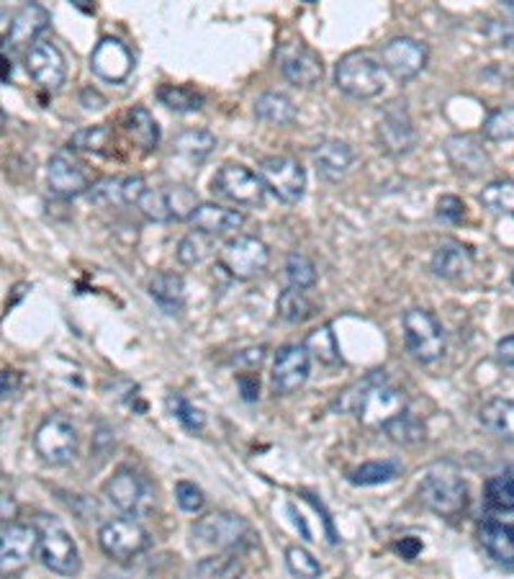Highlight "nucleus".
Masks as SVG:
<instances>
[{
  "label": "nucleus",
  "instance_id": "obj_1",
  "mask_svg": "<svg viewBox=\"0 0 514 579\" xmlns=\"http://www.w3.org/2000/svg\"><path fill=\"white\" fill-rule=\"evenodd\" d=\"M409 410V397L402 389L391 386L383 378H368L360 386V395L355 397L353 412L360 420V425L370 427V431H383L386 425L394 423L396 418H402Z\"/></svg>",
  "mask_w": 514,
  "mask_h": 579
},
{
  "label": "nucleus",
  "instance_id": "obj_2",
  "mask_svg": "<svg viewBox=\"0 0 514 579\" xmlns=\"http://www.w3.org/2000/svg\"><path fill=\"white\" fill-rule=\"evenodd\" d=\"M34 526L39 531L41 564L60 577H75L81 571V552H77L73 533L62 526L60 518L47 512L37 515Z\"/></svg>",
  "mask_w": 514,
  "mask_h": 579
},
{
  "label": "nucleus",
  "instance_id": "obj_3",
  "mask_svg": "<svg viewBox=\"0 0 514 579\" xmlns=\"http://www.w3.org/2000/svg\"><path fill=\"white\" fill-rule=\"evenodd\" d=\"M334 85L355 101H370L386 88V70L368 52H350L334 64Z\"/></svg>",
  "mask_w": 514,
  "mask_h": 579
},
{
  "label": "nucleus",
  "instance_id": "obj_4",
  "mask_svg": "<svg viewBox=\"0 0 514 579\" xmlns=\"http://www.w3.org/2000/svg\"><path fill=\"white\" fill-rule=\"evenodd\" d=\"M193 541L201 543V546L217 548V552L234 554L253 546L255 531L242 515L211 512L204 515L201 520H196V526H193Z\"/></svg>",
  "mask_w": 514,
  "mask_h": 579
},
{
  "label": "nucleus",
  "instance_id": "obj_5",
  "mask_svg": "<svg viewBox=\"0 0 514 579\" xmlns=\"http://www.w3.org/2000/svg\"><path fill=\"white\" fill-rule=\"evenodd\" d=\"M406 353L419 363H435L445 353V330L430 310H406L402 317Z\"/></svg>",
  "mask_w": 514,
  "mask_h": 579
},
{
  "label": "nucleus",
  "instance_id": "obj_6",
  "mask_svg": "<svg viewBox=\"0 0 514 579\" xmlns=\"http://www.w3.org/2000/svg\"><path fill=\"white\" fill-rule=\"evenodd\" d=\"M419 499L427 510H432L440 518H458L468 505L466 482L453 471H432L419 484Z\"/></svg>",
  "mask_w": 514,
  "mask_h": 579
},
{
  "label": "nucleus",
  "instance_id": "obj_7",
  "mask_svg": "<svg viewBox=\"0 0 514 579\" xmlns=\"http://www.w3.org/2000/svg\"><path fill=\"white\" fill-rule=\"evenodd\" d=\"M257 176L262 178L266 189L273 193L278 202L296 204L304 198L306 170L296 157H289V155L262 157L260 166H257Z\"/></svg>",
  "mask_w": 514,
  "mask_h": 579
},
{
  "label": "nucleus",
  "instance_id": "obj_8",
  "mask_svg": "<svg viewBox=\"0 0 514 579\" xmlns=\"http://www.w3.org/2000/svg\"><path fill=\"white\" fill-rule=\"evenodd\" d=\"M270 263V248L253 234H237L227 240L224 248L219 250V266L237 281H249L260 276Z\"/></svg>",
  "mask_w": 514,
  "mask_h": 579
},
{
  "label": "nucleus",
  "instance_id": "obj_9",
  "mask_svg": "<svg viewBox=\"0 0 514 579\" xmlns=\"http://www.w3.org/2000/svg\"><path fill=\"white\" fill-rule=\"evenodd\" d=\"M211 191L224 198V202L253 209V206L262 204L268 189L255 170L240 166V162H227V166H221L217 176L211 178Z\"/></svg>",
  "mask_w": 514,
  "mask_h": 579
},
{
  "label": "nucleus",
  "instance_id": "obj_10",
  "mask_svg": "<svg viewBox=\"0 0 514 579\" xmlns=\"http://www.w3.org/2000/svg\"><path fill=\"white\" fill-rule=\"evenodd\" d=\"M98 543H101L106 556L117 562H128L134 556L145 554L152 546V539H149L147 528L139 520L126 515V518L106 520L101 531H98Z\"/></svg>",
  "mask_w": 514,
  "mask_h": 579
},
{
  "label": "nucleus",
  "instance_id": "obj_11",
  "mask_svg": "<svg viewBox=\"0 0 514 579\" xmlns=\"http://www.w3.org/2000/svg\"><path fill=\"white\" fill-rule=\"evenodd\" d=\"M34 448L39 459L49 467H64L77 456V431L62 414L41 420V425L34 433Z\"/></svg>",
  "mask_w": 514,
  "mask_h": 579
},
{
  "label": "nucleus",
  "instance_id": "obj_12",
  "mask_svg": "<svg viewBox=\"0 0 514 579\" xmlns=\"http://www.w3.org/2000/svg\"><path fill=\"white\" fill-rule=\"evenodd\" d=\"M39 552V531L28 523H3L0 531V571L3 579L21 575Z\"/></svg>",
  "mask_w": 514,
  "mask_h": 579
},
{
  "label": "nucleus",
  "instance_id": "obj_13",
  "mask_svg": "<svg viewBox=\"0 0 514 579\" xmlns=\"http://www.w3.org/2000/svg\"><path fill=\"white\" fill-rule=\"evenodd\" d=\"M430 47L412 37H394L381 47V68L399 83H409L427 68Z\"/></svg>",
  "mask_w": 514,
  "mask_h": 579
},
{
  "label": "nucleus",
  "instance_id": "obj_14",
  "mask_svg": "<svg viewBox=\"0 0 514 579\" xmlns=\"http://www.w3.org/2000/svg\"><path fill=\"white\" fill-rule=\"evenodd\" d=\"M278 68H281L285 81L296 85V88H314L325 77L321 57L309 45H304L302 39L283 41L278 47Z\"/></svg>",
  "mask_w": 514,
  "mask_h": 579
},
{
  "label": "nucleus",
  "instance_id": "obj_15",
  "mask_svg": "<svg viewBox=\"0 0 514 579\" xmlns=\"http://www.w3.org/2000/svg\"><path fill=\"white\" fill-rule=\"evenodd\" d=\"M378 145L389 155H406L417 147V129L404 101H391L383 106L376 126Z\"/></svg>",
  "mask_w": 514,
  "mask_h": 579
},
{
  "label": "nucleus",
  "instance_id": "obj_16",
  "mask_svg": "<svg viewBox=\"0 0 514 579\" xmlns=\"http://www.w3.org/2000/svg\"><path fill=\"white\" fill-rule=\"evenodd\" d=\"M26 73L41 91L57 93L68 81V60L54 41L41 39L26 52Z\"/></svg>",
  "mask_w": 514,
  "mask_h": 579
},
{
  "label": "nucleus",
  "instance_id": "obj_17",
  "mask_svg": "<svg viewBox=\"0 0 514 579\" xmlns=\"http://www.w3.org/2000/svg\"><path fill=\"white\" fill-rule=\"evenodd\" d=\"M478 541L499 567L514 571V510L487 512L478 526Z\"/></svg>",
  "mask_w": 514,
  "mask_h": 579
},
{
  "label": "nucleus",
  "instance_id": "obj_18",
  "mask_svg": "<svg viewBox=\"0 0 514 579\" xmlns=\"http://www.w3.org/2000/svg\"><path fill=\"white\" fill-rule=\"evenodd\" d=\"M311 374V355L304 346H283L276 353L273 374H270V386L276 395H294L302 389L306 378Z\"/></svg>",
  "mask_w": 514,
  "mask_h": 579
},
{
  "label": "nucleus",
  "instance_id": "obj_19",
  "mask_svg": "<svg viewBox=\"0 0 514 579\" xmlns=\"http://www.w3.org/2000/svg\"><path fill=\"white\" fill-rule=\"evenodd\" d=\"M103 495L124 515H139L149 503V484L134 469H119L103 484Z\"/></svg>",
  "mask_w": 514,
  "mask_h": 579
},
{
  "label": "nucleus",
  "instance_id": "obj_20",
  "mask_svg": "<svg viewBox=\"0 0 514 579\" xmlns=\"http://www.w3.org/2000/svg\"><path fill=\"white\" fill-rule=\"evenodd\" d=\"M90 70L106 83H124L134 70V55L117 37H103L90 52Z\"/></svg>",
  "mask_w": 514,
  "mask_h": 579
},
{
  "label": "nucleus",
  "instance_id": "obj_21",
  "mask_svg": "<svg viewBox=\"0 0 514 579\" xmlns=\"http://www.w3.org/2000/svg\"><path fill=\"white\" fill-rule=\"evenodd\" d=\"M442 149H445L450 166L463 176L476 178L484 176L491 168V157L487 153V147H484L481 137H476V134H453V137L445 140Z\"/></svg>",
  "mask_w": 514,
  "mask_h": 579
},
{
  "label": "nucleus",
  "instance_id": "obj_22",
  "mask_svg": "<svg viewBox=\"0 0 514 579\" xmlns=\"http://www.w3.org/2000/svg\"><path fill=\"white\" fill-rule=\"evenodd\" d=\"M47 185L57 198H75L90 189V178L75 157L57 153L47 162Z\"/></svg>",
  "mask_w": 514,
  "mask_h": 579
},
{
  "label": "nucleus",
  "instance_id": "obj_23",
  "mask_svg": "<svg viewBox=\"0 0 514 579\" xmlns=\"http://www.w3.org/2000/svg\"><path fill=\"white\" fill-rule=\"evenodd\" d=\"M49 21H52V16H49V11L45 9V5L26 3L24 9L13 16L11 28L5 32V52H9V47L26 49L28 52V49L39 41V34L47 32Z\"/></svg>",
  "mask_w": 514,
  "mask_h": 579
},
{
  "label": "nucleus",
  "instance_id": "obj_24",
  "mask_svg": "<svg viewBox=\"0 0 514 579\" xmlns=\"http://www.w3.org/2000/svg\"><path fill=\"white\" fill-rule=\"evenodd\" d=\"M311 160L317 173L325 181L334 183L350 173V168L355 162V149L342 140H325L311 149Z\"/></svg>",
  "mask_w": 514,
  "mask_h": 579
},
{
  "label": "nucleus",
  "instance_id": "obj_25",
  "mask_svg": "<svg viewBox=\"0 0 514 579\" xmlns=\"http://www.w3.org/2000/svg\"><path fill=\"white\" fill-rule=\"evenodd\" d=\"M188 221L196 232L209 234V238H221V234L240 230V227L245 225V214L237 209H227V206L221 204L204 202L198 204V209L191 214Z\"/></svg>",
  "mask_w": 514,
  "mask_h": 579
},
{
  "label": "nucleus",
  "instance_id": "obj_26",
  "mask_svg": "<svg viewBox=\"0 0 514 579\" xmlns=\"http://www.w3.org/2000/svg\"><path fill=\"white\" fill-rule=\"evenodd\" d=\"M430 268L435 276L448 278V281L466 276L468 270L474 268V250L458 240H445L435 250Z\"/></svg>",
  "mask_w": 514,
  "mask_h": 579
},
{
  "label": "nucleus",
  "instance_id": "obj_27",
  "mask_svg": "<svg viewBox=\"0 0 514 579\" xmlns=\"http://www.w3.org/2000/svg\"><path fill=\"white\" fill-rule=\"evenodd\" d=\"M149 297L166 314H178L185 304V281L175 270H160L149 281Z\"/></svg>",
  "mask_w": 514,
  "mask_h": 579
},
{
  "label": "nucleus",
  "instance_id": "obj_28",
  "mask_svg": "<svg viewBox=\"0 0 514 579\" xmlns=\"http://www.w3.org/2000/svg\"><path fill=\"white\" fill-rule=\"evenodd\" d=\"M255 117L260 119L262 124L289 126L296 121L298 109H296V104L291 101L289 96H285V93L268 91V93H260V96L255 98Z\"/></svg>",
  "mask_w": 514,
  "mask_h": 579
},
{
  "label": "nucleus",
  "instance_id": "obj_29",
  "mask_svg": "<svg viewBox=\"0 0 514 579\" xmlns=\"http://www.w3.org/2000/svg\"><path fill=\"white\" fill-rule=\"evenodd\" d=\"M124 129L128 140H132L142 153H152V149L160 145V126H157L155 117L145 106H134V109L126 111Z\"/></svg>",
  "mask_w": 514,
  "mask_h": 579
},
{
  "label": "nucleus",
  "instance_id": "obj_30",
  "mask_svg": "<svg viewBox=\"0 0 514 579\" xmlns=\"http://www.w3.org/2000/svg\"><path fill=\"white\" fill-rule=\"evenodd\" d=\"M478 420L491 435L506 443H514V399H489L478 412Z\"/></svg>",
  "mask_w": 514,
  "mask_h": 579
},
{
  "label": "nucleus",
  "instance_id": "obj_31",
  "mask_svg": "<svg viewBox=\"0 0 514 579\" xmlns=\"http://www.w3.org/2000/svg\"><path fill=\"white\" fill-rule=\"evenodd\" d=\"M478 202L497 217H512L514 219V181L512 178H497L484 185V191L478 193Z\"/></svg>",
  "mask_w": 514,
  "mask_h": 579
},
{
  "label": "nucleus",
  "instance_id": "obj_32",
  "mask_svg": "<svg viewBox=\"0 0 514 579\" xmlns=\"http://www.w3.org/2000/svg\"><path fill=\"white\" fill-rule=\"evenodd\" d=\"M484 499H487V512L514 510V467H506L489 479Z\"/></svg>",
  "mask_w": 514,
  "mask_h": 579
},
{
  "label": "nucleus",
  "instance_id": "obj_33",
  "mask_svg": "<svg viewBox=\"0 0 514 579\" xmlns=\"http://www.w3.org/2000/svg\"><path fill=\"white\" fill-rule=\"evenodd\" d=\"M402 471H404L402 461L383 459V461L363 463V467L350 471L347 479L355 484V487H376V484H386L391 482V479H396Z\"/></svg>",
  "mask_w": 514,
  "mask_h": 579
},
{
  "label": "nucleus",
  "instance_id": "obj_34",
  "mask_svg": "<svg viewBox=\"0 0 514 579\" xmlns=\"http://www.w3.org/2000/svg\"><path fill=\"white\" fill-rule=\"evenodd\" d=\"M314 314H317V304L302 289H291L289 286L278 297V317L291 322V325H302V322L311 319Z\"/></svg>",
  "mask_w": 514,
  "mask_h": 579
},
{
  "label": "nucleus",
  "instance_id": "obj_35",
  "mask_svg": "<svg viewBox=\"0 0 514 579\" xmlns=\"http://www.w3.org/2000/svg\"><path fill=\"white\" fill-rule=\"evenodd\" d=\"M242 564L234 554H217L193 567L191 579H240Z\"/></svg>",
  "mask_w": 514,
  "mask_h": 579
},
{
  "label": "nucleus",
  "instance_id": "obj_36",
  "mask_svg": "<svg viewBox=\"0 0 514 579\" xmlns=\"http://www.w3.org/2000/svg\"><path fill=\"white\" fill-rule=\"evenodd\" d=\"M173 147L178 155L198 162L213 153V147H217V137H213L211 132H206V129H188V132L178 134Z\"/></svg>",
  "mask_w": 514,
  "mask_h": 579
},
{
  "label": "nucleus",
  "instance_id": "obj_37",
  "mask_svg": "<svg viewBox=\"0 0 514 579\" xmlns=\"http://www.w3.org/2000/svg\"><path fill=\"white\" fill-rule=\"evenodd\" d=\"M157 101L168 106L170 111L193 113L204 106V96L198 91L188 88V85H160V91H157Z\"/></svg>",
  "mask_w": 514,
  "mask_h": 579
},
{
  "label": "nucleus",
  "instance_id": "obj_38",
  "mask_svg": "<svg viewBox=\"0 0 514 579\" xmlns=\"http://www.w3.org/2000/svg\"><path fill=\"white\" fill-rule=\"evenodd\" d=\"M304 348L309 350V355H314V359H317L319 363H327V366H338V363L342 361L338 338H334L330 325H321L314 333H309Z\"/></svg>",
  "mask_w": 514,
  "mask_h": 579
},
{
  "label": "nucleus",
  "instance_id": "obj_39",
  "mask_svg": "<svg viewBox=\"0 0 514 579\" xmlns=\"http://www.w3.org/2000/svg\"><path fill=\"white\" fill-rule=\"evenodd\" d=\"M113 132L109 124H98V126H85L81 132L73 134L70 140V149H77V153H90V155H106V147L111 145Z\"/></svg>",
  "mask_w": 514,
  "mask_h": 579
},
{
  "label": "nucleus",
  "instance_id": "obj_40",
  "mask_svg": "<svg viewBox=\"0 0 514 579\" xmlns=\"http://www.w3.org/2000/svg\"><path fill=\"white\" fill-rule=\"evenodd\" d=\"M283 276L291 289H302V291L314 289V284H317V266H314L306 255L291 253L289 257H285Z\"/></svg>",
  "mask_w": 514,
  "mask_h": 579
},
{
  "label": "nucleus",
  "instance_id": "obj_41",
  "mask_svg": "<svg viewBox=\"0 0 514 579\" xmlns=\"http://www.w3.org/2000/svg\"><path fill=\"white\" fill-rule=\"evenodd\" d=\"M137 209L142 212V217L149 221H157V225H168V221H175L173 217V204H170V191L168 189H149Z\"/></svg>",
  "mask_w": 514,
  "mask_h": 579
},
{
  "label": "nucleus",
  "instance_id": "obj_42",
  "mask_svg": "<svg viewBox=\"0 0 514 579\" xmlns=\"http://www.w3.org/2000/svg\"><path fill=\"white\" fill-rule=\"evenodd\" d=\"M213 250V238L204 232H188L185 238L178 242V261L183 263V266H198V263L206 261V257L211 255Z\"/></svg>",
  "mask_w": 514,
  "mask_h": 579
},
{
  "label": "nucleus",
  "instance_id": "obj_43",
  "mask_svg": "<svg viewBox=\"0 0 514 579\" xmlns=\"http://www.w3.org/2000/svg\"><path fill=\"white\" fill-rule=\"evenodd\" d=\"M484 140L510 142L514 140V104L499 106L484 121Z\"/></svg>",
  "mask_w": 514,
  "mask_h": 579
},
{
  "label": "nucleus",
  "instance_id": "obj_44",
  "mask_svg": "<svg viewBox=\"0 0 514 579\" xmlns=\"http://www.w3.org/2000/svg\"><path fill=\"white\" fill-rule=\"evenodd\" d=\"M383 433L394 443H402V446H414V443L425 441V425L417 418H412L409 412L396 418L391 425H386Z\"/></svg>",
  "mask_w": 514,
  "mask_h": 579
},
{
  "label": "nucleus",
  "instance_id": "obj_45",
  "mask_svg": "<svg viewBox=\"0 0 514 579\" xmlns=\"http://www.w3.org/2000/svg\"><path fill=\"white\" fill-rule=\"evenodd\" d=\"M285 564H289V571L296 579H319L321 577V564L314 559L304 546L285 548Z\"/></svg>",
  "mask_w": 514,
  "mask_h": 579
},
{
  "label": "nucleus",
  "instance_id": "obj_46",
  "mask_svg": "<svg viewBox=\"0 0 514 579\" xmlns=\"http://www.w3.org/2000/svg\"><path fill=\"white\" fill-rule=\"evenodd\" d=\"M168 410H170V414H173V418L178 420V423H181V425L185 427V431H191V433L204 431V425H206L204 414L198 412L196 407H193L185 397H181V395H170V397H168Z\"/></svg>",
  "mask_w": 514,
  "mask_h": 579
},
{
  "label": "nucleus",
  "instance_id": "obj_47",
  "mask_svg": "<svg viewBox=\"0 0 514 579\" xmlns=\"http://www.w3.org/2000/svg\"><path fill=\"white\" fill-rule=\"evenodd\" d=\"M121 189H124V178H103V181L90 185L88 198L103 206L124 204V198H121Z\"/></svg>",
  "mask_w": 514,
  "mask_h": 579
},
{
  "label": "nucleus",
  "instance_id": "obj_48",
  "mask_svg": "<svg viewBox=\"0 0 514 579\" xmlns=\"http://www.w3.org/2000/svg\"><path fill=\"white\" fill-rule=\"evenodd\" d=\"M175 503H178V507H181L183 512L196 515V512L204 510L206 497H204L201 487H196L193 482H178L175 484Z\"/></svg>",
  "mask_w": 514,
  "mask_h": 579
},
{
  "label": "nucleus",
  "instance_id": "obj_49",
  "mask_svg": "<svg viewBox=\"0 0 514 579\" xmlns=\"http://www.w3.org/2000/svg\"><path fill=\"white\" fill-rule=\"evenodd\" d=\"M435 214H438V219L448 221V225H461L463 217H466V204L458 196H453V193H445V196L438 198Z\"/></svg>",
  "mask_w": 514,
  "mask_h": 579
},
{
  "label": "nucleus",
  "instance_id": "obj_50",
  "mask_svg": "<svg viewBox=\"0 0 514 579\" xmlns=\"http://www.w3.org/2000/svg\"><path fill=\"white\" fill-rule=\"evenodd\" d=\"M484 32H487V37L494 41L499 47H514V24H510L506 19H499V21H487V26H484Z\"/></svg>",
  "mask_w": 514,
  "mask_h": 579
},
{
  "label": "nucleus",
  "instance_id": "obj_51",
  "mask_svg": "<svg viewBox=\"0 0 514 579\" xmlns=\"http://www.w3.org/2000/svg\"><path fill=\"white\" fill-rule=\"evenodd\" d=\"M497 361L506 369H514V335H506L497 342Z\"/></svg>",
  "mask_w": 514,
  "mask_h": 579
},
{
  "label": "nucleus",
  "instance_id": "obj_52",
  "mask_svg": "<svg viewBox=\"0 0 514 579\" xmlns=\"http://www.w3.org/2000/svg\"><path fill=\"white\" fill-rule=\"evenodd\" d=\"M81 104H83L88 111H101L103 106H106V98H103L98 91L85 88V91L81 93Z\"/></svg>",
  "mask_w": 514,
  "mask_h": 579
},
{
  "label": "nucleus",
  "instance_id": "obj_53",
  "mask_svg": "<svg viewBox=\"0 0 514 579\" xmlns=\"http://www.w3.org/2000/svg\"><path fill=\"white\" fill-rule=\"evenodd\" d=\"M13 75V64L9 60V52H3V83H9Z\"/></svg>",
  "mask_w": 514,
  "mask_h": 579
},
{
  "label": "nucleus",
  "instance_id": "obj_54",
  "mask_svg": "<svg viewBox=\"0 0 514 579\" xmlns=\"http://www.w3.org/2000/svg\"><path fill=\"white\" fill-rule=\"evenodd\" d=\"M502 13H504V19L510 21V24H514V0H504Z\"/></svg>",
  "mask_w": 514,
  "mask_h": 579
},
{
  "label": "nucleus",
  "instance_id": "obj_55",
  "mask_svg": "<svg viewBox=\"0 0 514 579\" xmlns=\"http://www.w3.org/2000/svg\"><path fill=\"white\" fill-rule=\"evenodd\" d=\"M512 284H514V270H512Z\"/></svg>",
  "mask_w": 514,
  "mask_h": 579
}]
</instances>
